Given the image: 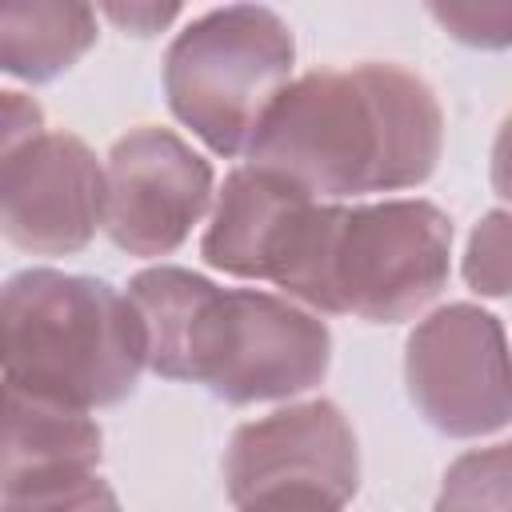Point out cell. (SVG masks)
<instances>
[{"label":"cell","mask_w":512,"mask_h":512,"mask_svg":"<svg viewBox=\"0 0 512 512\" xmlns=\"http://www.w3.org/2000/svg\"><path fill=\"white\" fill-rule=\"evenodd\" d=\"M460 276L484 300L512 296V208H492L472 224Z\"/></svg>","instance_id":"cell-14"},{"label":"cell","mask_w":512,"mask_h":512,"mask_svg":"<svg viewBox=\"0 0 512 512\" xmlns=\"http://www.w3.org/2000/svg\"><path fill=\"white\" fill-rule=\"evenodd\" d=\"M428 16L464 48L504 52L512 48V4L508 0H448L428 4Z\"/></svg>","instance_id":"cell-16"},{"label":"cell","mask_w":512,"mask_h":512,"mask_svg":"<svg viewBox=\"0 0 512 512\" xmlns=\"http://www.w3.org/2000/svg\"><path fill=\"white\" fill-rule=\"evenodd\" d=\"M432 512H512V440L460 452L440 476Z\"/></svg>","instance_id":"cell-13"},{"label":"cell","mask_w":512,"mask_h":512,"mask_svg":"<svg viewBox=\"0 0 512 512\" xmlns=\"http://www.w3.org/2000/svg\"><path fill=\"white\" fill-rule=\"evenodd\" d=\"M124 292L144 324L148 372L224 404H296L332 368L328 324L280 292L220 288L180 264L140 268Z\"/></svg>","instance_id":"cell-2"},{"label":"cell","mask_w":512,"mask_h":512,"mask_svg":"<svg viewBox=\"0 0 512 512\" xmlns=\"http://www.w3.org/2000/svg\"><path fill=\"white\" fill-rule=\"evenodd\" d=\"M100 36V12L64 0H8L0 8V68L24 84L72 72Z\"/></svg>","instance_id":"cell-12"},{"label":"cell","mask_w":512,"mask_h":512,"mask_svg":"<svg viewBox=\"0 0 512 512\" xmlns=\"http://www.w3.org/2000/svg\"><path fill=\"white\" fill-rule=\"evenodd\" d=\"M292 24L268 4H224L188 20L160 68L168 112L224 160L248 156L264 116L296 80Z\"/></svg>","instance_id":"cell-4"},{"label":"cell","mask_w":512,"mask_h":512,"mask_svg":"<svg viewBox=\"0 0 512 512\" xmlns=\"http://www.w3.org/2000/svg\"><path fill=\"white\" fill-rule=\"evenodd\" d=\"M452 216L424 196H384L340 204L324 316H356L364 324H404L424 316L452 272Z\"/></svg>","instance_id":"cell-5"},{"label":"cell","mask_w":512,"mask_h":512,"mask_svg":"<svg viewBox=\"0 0 512 512\" xmlns=\"http://www.w3.org/2000/svg\"><path fill=\"white\" fill-rule=\"evenodd\" d=\"M0 512H124V508L100 472H76V476L0 488Z\"/></svg>","instance_id":"cell-15"},{"label":"cell","mask_w":512,"mask_h":512,"mask_svg":"<svg viewBox=\"0 0 512 512\" xmlns=\"http://www.w3.org/2000/svg\"><path fill=\"white\" fill-rule=\"evenodd\" d=\"M104 432L92 412L4 384V472L0 488L76 472H100Z\"/></svg>","instance_id":"cell-11"},{"label":"cell","mask_w":512,"mask_h":512,"mask_svg":"<svg viewBox=\"0 0 512 512\" xmlns=\"http://www.w3.org/2000/svg\"><path fill=\"white\" fill-rule=\"evenodd\" d=\"M4 384L104 412L124 404L148 372L144 324L128 292L100 276L20 268L4 284Z\"/></svg>","instance_id":"cell-3"},{"label":"cell","mask_w":512,"mask_h":512,"mask_svg":"<svg viewBox=\"0 0 512 512\" xmlns=\"http://www.w3.org/2000/svg\"><path fill=\"white\" fill-rule=\"evenodd\" d=\"M404 388L416 416L448 440H484L512 424V344L468 300L428 312L404 340Z\"/></svg>","instance_id":"cell-7"},{"label":"cell","mask_w":512,"mask_h":512,"mask_svg":"<svg viewBox=\"0 0 512 512\" xmlns=\"http://www.w3.org/2000/svg\"><path fill=\"white\" fill-rule=\"evenodd\" d=\"M44 132H48V124H44L40 100L20 88H4L0 92V156L40 140Z\"/></svg>","instance_id":"cell-17"},{"label":"cell","mask_w":512,"mask_h":512,"mask_svg":"<svg viewBox=\"0 0 512 512\" xmlns=\"http://www.w3.org/2000/svg\"><path fill=\"white\" fill-rule=\"evenodd\" d=\"M340 204L312 200L288 180L236 164L216 188L200 256L212 272L272 284L280 296L324 316L328 248Z\"/></svg>","instance_id":"cell-6"},{"label":"cell","mask_w":512,"mask_h":512,"mask_svg":"<svg viewBox=\"0 0 512 512\" xmlns=\"http://www.w3.org/2000/svg\"><path fill=\"white\" fill-rule=\"evenodd\" d=\"M104 160L76 132L0 156V232L28 256H76L104 232Z\"/></svg>","instance_id":"cell-10"},{"label":"cell","mask_w":512,"mask_h":512,"mask_svg":"<svg viewBox=\"0 0 512 512\" xmlns=\"http://www.w3.org/2000/svg\"><path fill=\"white\" fill-rule=\"evenodd\" d=\"M488 180L492 192L504 208H512V116L500 124L496 140H492V156H488Z\"/></svg>","instance_id":"cell-19"},{"label":"cell","mask_w":512,"mask_h":512,"mask_svg":"<svg viewBox=\"0 0 512 512\" xmlns=\"http://www.w3.org/2000/svg\"><path fill=\"white\" fill-rule=\"evenodd\" d=\"M220 472L232 508L272 492H316L348 508L360 492V440L336 400L308 396L240 424Z\"/></svg>","instance_id":"cell-9"},{"label":"cell","mask_w":512,"mask_h":512,"mask_svg":"<svg viewBox=\"0 0 512 512\" xmlns=\"http://www.w3.org/2000/svg\"><path fill=\"white\" fill-rule=\"evenodd\" d=\"M104 236L136 260L184 248L216 204L212 164L172 128L136 124L104 156Z\"/></svg>","instance_id":"cell-8"},{"label":"cell","mask_w":512,"mask_h":512,"mask_svg":"<svg viewBox=\"0 0 512 512\" xmlns=\"http://www.w3.org/2000/svg\"><path fill=\"white\" fill-rule=\"evenodd\" d=\"M96 12L108 24H116L124 36L148 40V36H160L168 24H176L184 8L180 4H156V0H128V4H100Z\"/></svg>","instance_id":"cell-18"},{"label":"cell","mask_w":512,"mask_h":512,"mask_svg":"<svg viewBox=\"0 0 512 512\" xmlns=\"http://www.w3.org/2000/svg\"><path fill=\"white\" fill-rule=\"evenodd\" d=\"M440 156L436 88L396 60H360L296 76L264 116L244 164L312 200L348 204L428 184Z\"/></svg>","instance_id":"cell-1"}]
</instances>
